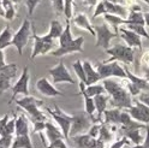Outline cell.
<instances>
[{"instance_id":"ffe728a7","label":"cell","mask_w":149,"mask_h":148,"mask_svg":"<svg viewBox=\"0 0 149 148\" xmlns=\"http://www.w3.org/2000/svg\"><path fill=\"white\" fill-rule=\"evenodd\" d=\"M97 138H93L88 134H81L72 137V141L77 145L78 148H94Z\"/></svg>"},{"instance_id":"816d5d0a","label":"cell","mask_w":149,"mask_h":148,"mask_svg":"<svg viewBox=\"0 0 149 148\" xmlns=\"http://www.w3.org/2000/svg\"><path fill=\"white\" fill-rule=\"evenodd\" d=\"M144 147L149 148V125L146 126V137H144V141L142 143Z\"/></svg>"},{"instance_id":"9f6ffc18","label":"cell","mask_w":149,"mask_h":148,"mask_svg":"<svg viewBox=\"0 0 149 148\" xmlns=\"http://www.w3.org/2000/svg\"><path fill=\"white\" fill-rule=\"evenodd\" d=\"M0 17L5 18V12H4V8H3V5H1V0H0Z\"/></svg>"},{"instance_id":"4fadbf2b","label":"cell","mask_w":149,"mask_h":148,"mask_svg":"<svg viewBox=\"0 0 149 148\" xmlns=\"http://www.w3.org/2000/svg\"><path fill=\"white\" fill-rule=\"evenodd\" d=\"M83 43H84V38H83V36H79V38L73 39L68 45L60 46V47H58L57 50H53L51 52V54L53 57H63V55L74 53V52L82 53L83 52Z\"/></svg>"},{"instance_id":"f1b7e54d","label":"cell","mask_w":149,"mask_h":148,"mask_svg":"<svg viewBox=\"0 0 149 148\" xmlns=\"http://www.w3.org/2000/svg\"><path fill=\"white\" fill-rule=\"evenodd\" d=\"M63 31H64V28H63L61 23L59 21H57V20H53L51 22V24H49V30L46 35H47L48 38L52 39V40H57V39L60 38V35L63 34Z\"/></svg>"},{"instance_id":"4dcf8cb0","label":"cell","mask_w":149,"mask_h":148,"mask_svg":"<svg viewBox=\"0 0 149 148\" xmlns=\"http://www.w3.org/2000/svg\"><path fill=\"white\" fill-rule=\"evenodd\" d=\"M1 5L5 12V20L13 21L16 17V7L13 0H1Z\"/></svg>"},{"instance_id":"6125c7cd","label":"cell","mask_w":149,"mask_h":148,"mask_svg":"<svg viewBox=\"0 0 149 148\" xmlns=\"http://www.w3.org/2000/svg\"><path fill=\"white\" fill-rule=\"evenodd\" d=\"M0 148H5V147H3V146H0Z\"/></svg>"},{"instance_id":"6f0895ef","label":"cell","mask_w":149,"mask_h":148,"mask_svg":"<svg viewBox=\"0 0 149 148\" xmlns=\"http://www.w3.org/2000/svg\"><path fill=\"white\" fill-rule=\"evenodd\" d=\"M144 22H146V25L149 27V12L144 13Z\"/></svg>"},{"instance_id":"83f0119b","label":"cell","mask_w":149,"mask_h":148,"mask_svg":"<svg viewBox=\"0 0 149 148\" xmlns=\"http://www.w3.org/2000/svg\"><path fill=\"white\" fill-rule=\"evenodd\" d=\"M102 86H104L105 90L108 96H112L113 94H116L117 91H119L122 88H124V86L122 83H119L112 78H106V80H102Z\"/></svg>"},{"instance_id":"db71d44e","label":"cell","mask_w":149,"mask_h":148,"mask_svg":"<svg viewBox=\"0 0 149 148\" xmlns=\"http://www.w3.org/2000/svg\"><path fill=\"white\" fill-rule=\"evenodd\" d=\"M94 148H105V143L102 142L101 140H99V138H97V140H96V145H95V147H94Z\"/></svg>"},{"instance_id":"ba28073f","label":"cell","mask_w":149,"mask_h":148,"mask_svg":"<svg viewBox=\"0 0 149 148\" xmlns=\"http://www.w3.org/2000/svg\"><path fill=\"white\" fill-rule=\"evenodd\" d=\"M94 30H95V38H96V45L95 46L96 47L104 48L105 51H107L109 48L111 40H113L119 36V34H116L114 31H112L109 29L107 23L94 25Z\"/></svg>"},{"instance_id":"30bf717a","label":"cell","mask_w":149,"mask_h":148,"mask_svg":"<svg viewBox=\"0 0 149 148\" xmlns=\"http://www.w3.org/2000/svg\"><path fill=\"white\" fill-rule=\"evenodd\" d=\"M109 104L113 108L118 110H129L134 105V100L132 96L130 95L127 89L124 87L119 91H117L116 94L109 96Z\"/></svg>"},{"instance_id":"44dd1931","label":"cell","mask_w":149,"mask_h":148,"mask_svg":"<svg viewBox=\"0 0 149 148\" xmlns=\"http://www.w3.org/2000/svg\"><path fill=\"white\" fill-rule=\"evenodd\" d=\"M73 23L76 24L78 28H81V29H84L87 31H89L91 35H94L95 36V30H94V25H93L89 20H88V17L86 13H78L73 17Z\"/></svg>"},{"instance_id":"b9f144b4","label":"cell","mask_w":149,"mask_h":148,"mask_svg":"<svg viewBox=\"0 0 149 148\" xmlns=\"http://www.w3.org/2000/svg\"><path fill=\"white\" fill-rule=\"evenodd\" d=\"M13 136L7 135V136H0V146H3L5 148H11L12 142H13Z\"/></svg>"},{"instance_id":"cb8c5ba5","label":"cell","mask_w":149,"mask_h":148,"mask_svg":"<svg viewBox=\"0 0 149 148\" xmlns=\"http://www.w3.org/2000/svg\"><path fill=\"white\" fill-rule=\"evenodd\" d=\"M108 103H109V96L106 94H101V95H97L94 98V104H95V108H96V112H97V117H96L97 122H100V118L106 111Z\"/></svg>"},{"instance_id":"be15d7a7","label":"cell","mask_w":149,"mask_h":148,"mask_svg":"<svg viewBox=\"0 0 149 148\" xmlns=\"http://www.w3.org/2000/svg\"><path fill=\"white\" fill-rule=\"evenodd\" d=\"M65 148H70V147H69V146H66V147H65Z\"/></svg>"},{"instance_id":"11a10c76","label":"cell","mask_w":149,"mask_h":148,"mask_svg":"<svg viewBox=\"0 0 149 148\" xmlns=\"http://www.w3.org/2000/svg\"><path fill=\"white\" fill-rule=\"evenodd\" d=\"M84 1H86L87 4H89V5H91V6H96V4L99 3L97 0H84Z\"/></svg>"},{"instance_id":"94428289","label":"cell","mask_w":149,"mask_h":148,"mask_svg":"<svg viewBox=\"0 0 149 148\" xmlns=\"http://www.w3.org/2000/svg\"><path fill=\"white\" fill-rule=\"evenodd\" d=\"M18 1H21V0H13V3L16 4V3H18Z\"/></svg>"},{"instance_id":"7dc6e473","label":"cell","mask_w":149,"mask_h":148,"mask_svg":"<svg viewBox=\"0 0 149 148\" xmlns=\"http://www.w3.org/2000/svg\"><path fill=\"white\" fill-rule=\"evenodd\" d=\"M137 100L139 101V103H142V104L149 106V91H142V93L138 95Z\"/></svg>"},{"instance_id":"8fae6325","label":"cell","mask_w":149,"mask_h":148,"mask_svg":"<svg viewBox=\"0 0 149 148\" xmlns=\"http://www.w3.org/2000/svg\"><path fill=\"white\" fill-rule=\"evenodd\" d=\"M126 112L131 116L132 119H135L136 122L148 125L149 124V106L139 103L137 99L134 100V105L126 110Z\"/></svg>"},{"instance_id":"6da1fadb","label":"cell","mask_w":149,"mask_h":148,"mask_svg":"<svg viewBox=\"0 0 149 148\" xmlns=\"http://www.w3.org/2000/svg\"><path fill=\"white\" fill-rule=\"evenodd\" d=\"M16 104L18 107L23 108L25 112L29 114L31 122H47V117L40 110V107L43 105V101L39 100L31 95L29 96H23L22 99H17Z\"/></svg>"},{"instance_id":"f907efd6","label":"cell","mask_w":149,"mask_h":148,"mask_svg":"<svg viewBox=\"0 0 149 148\" xmlns=\"http://www.w3.org/2000/svg\"><path fill=\"white\" fill-rule=\"evenodd\" d=\"M8 114H5L3 118H0V136L3 135V133H4V130H5V126H6V124H7V122H8Z\"/></svg>"},{"instance_id":"60d3db41","label":"cell","mask_w":149,"mask_h":148,"mask_svg":"<svg viewBox=\"0 0 149 148\" xmlns=\"http://www.w3.org/2000/svg\"><path fill=\"white\" fill-rule=\"evenodd\" d=\"M41 0H24V4L28 8V13H29V16H31L35 11V8L37 7V5L40 4Z\"/></svg>"},{"instance_id":"f35d334b","label":"cell","mask_w":149,"mask_h":148,"mask_svg":"<svg viewBox=\"0 0 149 148\" xmlns=\"http://www.w3.org/2000/svg\"><path fill=\"white\" fill-rule=\"evenodd\" d=\"M73 12V0H64V15L66 20H71Z\"/></svg>"},{"instance_id":"484cf974","label":"cell","mask_w":149,"mask_h":148,"mask_svg":"<svg viewBox=\"0 0 149 148\" xmlns=\"http://www.w3.org/2000/svg\"><path fill=\"white\" fill-rule=\"evenodd\" d=\"M119 133L123 135V137H126L129 141L134 142L135 146L142 145L143 141H144V138L142 137L139 129H134V130H120V129H119Z\"/></svg>"},{"instance_id":"8d00e7d4","label":"cell","mask_w":149,"mask_h":148,"mask_svg":"<svg viewBox=\"0 0 149 148\" xmlns=\"http://www.w3.org/2000/svg\"><path fill=\"white\" fill-rule=\"evenodd\" d=\"M126 28H127L129 30L134 31L135 34H137L138 36H141V38L149 39V34L147 33L144 25H138V24H126Z\"/></svg>"},{"instance_id":"74e56055","label":"cell","mask_w":149,"mask_h":148,"mask_svg":"<svg viewBox=\"0 0 149 148\" xmlns=\"http://www.w3.org/2000/svg\"><path fill=\"white\" fill-rule=\"evenodd\" d=\"M16 118H17V116L15 114L12 119H8V122H7L6 126H5V130H4V133H3L1 136H7V135L13 136L15 135V130H16Z\"/></svg>"},{"instance_id":"5bb4252c","label":"cell","mask_w":149,"mask_h":148,"mask_svg":"<svg viewBox=\"0 0 149 148\" xmlns=\"http://www.w3.org/2000/svg\"><path fill=\"white\" fill-rule=\"evenodd\" d=\"M17 73L16 64H7L6 66L0 69V95L11 88V80Z\"/></svg>"},{"instance_id":"3957f363","label":"cell","mask_w":149,"mask_h":148,"mask_svg":"<svg viewBox=\"0 0 149 148\" xmlns=\"http://www.w3.org/2000/svg\"><path fill=\"white\" fill-rule=\"evenodd\" d=\"M107 54H109V58L105 60V63H112V61H122L124 64H131L134 63L135 53L134 48L129 47L127 45H116L113 47H109L106 51Z\"/></svg>"},{"instance_id":"ac0fdd59","label":"cell","mask_w":149,"mask_h":148,"mask_svg":"<svg viewBox=\"0 0 149 148\" xmlns=\"http://www.w3.org/2000/svg\"><path fill=\"white\" fill-rule=\"evenodd\" d=\"M45 133H46V137H47V140L49 143L54 142V141H57V140H60V138H64L65 140V137L61 133L60 129H58L55 125H53L51 122H46V129H45ZM48 143V145H49ZM47 145V146H48ZM46 146V147H47Z\"/></svg>"},{"instance_id":"c3c4849f","label":"cell","mask_w":149,"mask_h":148,"mask_svg":"<svg viewBox=\"0 0 149 148\" xmlns=\"http://www.w3.org/2000/svg\"><path fill=\"white\" fill-rule=\"evenodd\" d=\"M129 143H130V141L127 140V138H126V137H123L122 140H119V141L114 142L109 148H123L124 146H126V145H129Z\"/></svg>"},{"instance_id":"91938a15","label":"cell","mask_w":149,"mask_h":148,"mask_svg":"<svg viewBox=\"0 0 149 148\" xmlns=\"http://www.w3.org/2000/svg\"><path fill=\"white\" fill-rule=\"evenodd\" d=\"M143 1H144V3H146L148 6H149V0H143Z\"/></svg>"},{"instance_id":"7c38bea8","label":"cell","mask_w":149,"mask_h":148,"mask_svg":"<svg viewBox=\"0 0 149 148\" xmlns=\"http://www.w3.org/2000/svg\"><path fill=\"white\" fill-rule=\"evenodd\" d=\"M48 73L52 76L53 83L58 84V83H70V84H74V80L70 75L69 70L65 66V64L63 61H59L54 68L48 70Z\"/></svg>"},{"instance_id":"f5cc1de1","label":"cell","mask_w":149,"mask_h":148,"mask_svg":"<svg viewBox=\"0 0 149 148\" xmlns=\"http://www.w3.org/2000/svg\"><path fill=\"white\" fill-rule=\"evenodd\" d=\"M6 65L7 64L5 61V53H4V51H0V69L6 66Z\"/></svg>"},{"instance_id":"7bdbcfd3","label":"cell","mask_w":149,"mask_h":148,"mask_svg":"<svg viewBox=\"0 0 149 148\" xmlns=\"http://www.w3.org/2000/svg\"><path fill=\"white\" fill-rule=\"evenodd\" d=\"M55 13H64V0H51Z\"/></svg>"},{"instance_id":"681fc988","label":"cell","mask_w":149,"mask_h":148,"mask_svg":"<svg viewBox=\"0 0 149 148\" xmlns=\"http://www.w3.org/2000/svg\"><path fill=\"white\" fill-rule=\"evenodd\" d=\"M46 129V122H35L34 123V133L41 134Z\"/></svg>"},{"instance_id":"e0dca14e","label":"cell","mask_w":149,"mask_h":148,"mask_svg":"<svg viewBox=\"0 0 149 148\" xmlns=\"http://www.w3.org/2000/svg\"><path fill=\"white\" fill-rule=\"evenodd\" d=\"M83 68H84V72H86V77H87V83L86 86H93L96 84L99 81H101V77L97 73L96 69L91 65V63L88 60H83Z\"/></svg>"},{"instance_id":"2e32d148","label":"cell","mask_w":149,"mask_h":148,"mask_svg":"<svg viewBox=\"0 0 149 148\" xmlns=\"http://www.w3.org/2000/svg\"><path fill=\"white\" fill-rule=\"evenodd\" d=\"M119 36L122 38L125 43L129 46V47H138L139 50L142 48V41H141V36H138L137 34H135L134 31L129 30L127 28H124V27H120L119 28Z\"/></svg>"},{"instance_id":"836d02e7","label":"cell","mask_w":149,"mask_h":148,"mask_svg":"<svg viewBox=\"0 0 149 148\" xmlns=\"http://www.w3.org/2000/svg\"><path fill=\"white\" fill-rule=\"evenodd\" d=\"M84 93L90 98H95L97 95L105 94L106 90H105V88L102 84H93V86H86Z\"/></svg>"},{"instance_id":"ee69618b","label":"cell","mask_w":149,"mask_h":148,"mask_svg":"<svg viewBox=\"0 0 149 148\" xmlns=\"http://www.w3.org/2000/svg\"><path fill=\"white\" fill-rule=\"evenodd\" d=\"M100 128H101L100 123H94L90 126L89 131H88V135L91 136L93 138H97L99 137V133H100Z\"/></svg>"},{"instance_id":"ab89813d","label":"cell","mask_w":149,"mask_h":148,"mask_svg":"<svg viewBox=\"0 0 149 148\" xmlns=\"http://www.w3.org/2000/svg\"><path fill=\"white\" fill-rule=\"evenodd\" d=\"M107 12H106V7H105V4H104V1H99L97 4H96V6H95V11H94V15H93V20H95V18H97L99 16H104V15H106Z\"/></svg>"},{"instance_id":"f6af8a7d","label":"cell","mask_w":149,"mask_h":148,"mask_svg":"<svg viewBox=\"0 0 149 148\" xmlns=\"http://www.w3.org/2000/svg\"><path fill=\"white\" fill-rule=\"evenodd\" d=\"M126 89H127V91L130 93V95H131V96H138L139 94L142 93V91L139 90L135 84H132L131 82H127L126 83Z\"/></svg>"},{"instance_id":"e575fe53","label":"cell","mask_w":149,"mask_h":148,"mask_svg":"<svg viewBox=\"0 0 149 148\" xmlns=\"http://www.w3.org/2000/svg\"><path fill=\"white\" fill-rule=\"evenodd\" d=\"M113 133L111 131V128H108L107 124L102 123L101 124V128H100V133H99V140H101L104 143L106 142H109L112 140V137H113V135H112Z\"/></svg>"},{"instance_id":"d590c367","label":"cell","mask_w":149,"mask_h":148,"mask_svg":"<svg viewBox=\"0 0 149 148\" xmlns=\"http://www.w3.org/2000/svg\"><path fill=\"white\" fill-rule=\"evenodd\" d=\"M72 69L76 72L77 77L79 78V82H83L86 84L87 83V77H86V72H84V68H83V64L81 60H76L72 64Z\"/></svg>"},{"instance_id":"bcb514c9","label":"cell","mask_w":149,"mask_h":148,"mask_svg":"<svg viewBox=\"0 0 149 148\" xmlns=\"http://www.w3.org/2000/svg\"><path fill=\"white\" fill-rule=\"evenodd\" d=\"M68 145L65 143L64 141V138H60V140H57V141H54L52 143H49L46 148H65Z\"/></svg>"},{"instance_id":"d6a6232c","label":"cell","mask_w":149,"mask_h":148,"mask_svg":"<svg viewBox=\"0 0 149 148\" xmlns=\"http://www.w3.org/2000/svg\"><path fill=\"white\" fill-rule=\"evenodd\" d=\"M126 24H138V25H146L144 22V13L141 11H130L127 18H126ZM125 24V25H126Z\"/></svg>"},{"instance_id":"4316f807","label":"cell","mask_w":149,"mask_h":148,"mask_svg":"<svg viewBox=\"0 0 149 148\" xmlns=\"http://www.w3.org/2000/svg\"><path fill=\"white\" fill-rule=\"evenodd\" d=\"M104 18H105L106 23L112 27V29H113V31L116 34H119V25H125L126 24V20H124V18L119 17V16L106 13V15H104Z\"/></svg>"},{"instance_id":"1f68e13d","label":"cell","mask_w":149,"mask_h":148,"mask_svg":"<svg viewBox=\"0 0 149 148\" xmlns=\"http://www.w3.org/2000/svg\"><path fill=\"white\" fill-rule=\"evenodd\" d=\"M58 40H59V47H60V46L68 45L69 42H71V41L73 40L72 31H71V23H70V20H66V24H65L64 31H63V34L60 35V38H59Z\"/></svg>"},{"instance_id":"f546056e","label":"cell","mask_w":149,"mask_h":148,"mask_svg":"<svg viewBox=\"0 0 149 148\" xmlns=\"http://www.w3.org/2000/svg\"><path fill=\"white\" fill-rule=\"evenodd\" d=\"M11 148H34V146L31 143L30 135L15 136Z\"/></svg>"},{"instance_id":"d4e9b609","label":"cell","mask_w":149,"mask_h":148,"mask_svg":"<svg viewBox=\"0 0 149 148\" xmlns=\"http://www.w3.org/2000/svg\"><path fill=\"white\" fill-rule=\"evenodd\" d=\"M12 38L13 33L10 25H6L0 33V51H4L8 46H12Z\"/></svg>"},{"instance_id":"603a6c76","label":"cell","mask_w":149,"mask_h":148,"mask_svg":"<svg viewBox=\"0 0 149 148\" xmlns=\"http://www.w3.org/2000/svg\"><path fill=\"white\" fill-rule=\"evenodd\" d=\"M16 136H24L29 135V121L24 114H19L16 118Z\"/></svg>"},{"instance_id":"277c9868","label":"cell","mask_w":149,"mask_h":148,"mask_svg":"<svg viewBox=\"0 0 149 148\" xmlns=\"http://www.w3.org/2000/svg\"><path fill=\"white\" fill-rule=\"evenodd\" d=\"M33 31V24L31 22L28 20H24L22 25L19 27L15 34H13V38H12V46H15L18 54L22 55L23 50L25 48V46L28 45V41L30 39V35Z\"/></svg>"},{"instance_id":"7402d4cb","label":"cell","mask_w":149,"mask_h":148,"mask_svg":"<svg viewBox=\"0 0 149 148\" xmlns=\"http://www.w3.org/2000/svg\"><path fill=\"white\" fill-rule=\"evenodd\" d=\"M120 114H122V110L118 108H111L106 110L104 112L105 118V124L107 125H120Z\"/></svg>"},{"instance_id":"7a4b0ae2","label":"cell","mask_w":149,"mask_h":148,"mask_svg":"<svg viewBox=\"0 0 149 148\" xmlns=\"http://www.w3.org/2000/svg\"><path fill=\"white\" fill-rule=\"evenodd\" d=\"M94 123H99L96 118L90 117L86 111H77L72 114V124L70 129L69 137H73L81 134H84L86 131H89L90 126Z\"/></svg>"},{"instance_id":"8992f818","label":"cell","mask_w":149,"mask_h":148,"mask_svg":"<svg viewBox=\"0 0 149 148\" xmlns=\"http://www.w3.org/2000/svg\"><path fill=\"white\" fill-rule=\"evenodd\" d=\"M33 39H34V45H33L30 59H35L36 57H39V55L47 54L53 51L54 40L49 39L47 35H43V36L37 35L34 27H33Z\"/></svg>"},{"instance_id":"9a60e30c","label":"cell","mask_w":149,"mask_h":148,"mask_svg":"<svg viewBox=\"0 0 149 148\" xmlns=\"http://www.w3.org/2000/svg\"><path fill=\"white\" fill-rule=\"evenodd\" d=\"M36 89H37L39 93H41L45 96H48V98L64 96V93H61L60 90H58L46 77H42L36 82Z\"/></svg>"},{"instance_id":"d6986e66","label":"cell","mask_w":149,"mask_h":148,"mask_svg":"<svg viewBox=\"0 0 149 148\" xmlns=\"http://www.w3.org/2000/svg\"><path fill=\"white\" fill-rule=\"evenodd\" d=\"M125 72H126V78L129 80V82H131L132 84H135L141 91H149V82L146 78H142L139 76L134 75L132 72H130L129 69L125 66Z\"/></svg>"},{"instance_id":"680465c9","label":"cell","mask_w":149,"mask_h":148,"mask_svg":"<svg viewBox=\"0 0 149 148\" xmlns=\"http://www.w3.org/2000/svg\"><path fill=\"white\" fill-rule=\"evenodd\" d=\"M102 1H108V3H113V4H119L120 0H102Z\"/></svg>"},{"instance_id":"5b68a950","label":"cell","mask_w":149,"mask_h":148,"mask_svg":"<svg viewBox=\"0 0 149 148\" xmlns=\"http://www.w3.org/2000/svg\"><path fill=\"white\" fill-rule=\"evenodd\" d=\"M96 71L100 75L101 80H106L111 77H118V78H126V72L125 69L120 65L118 61H112V63H97L96 64Z\"/></svg>"},{"instance_id":"52a82bcc","label":"cell","mask_w":149,"mask_h":148,"mask_svg":"<svg viewBox=\"0 0 149 148\" xmlns=\"http://www.w3.org/2000/svg\"><path fill=\"white\" fill-rule=\"evenodd\" d=\"M46 111L51 114V117L59 125V129L61 130L65 140H69V134H70V129H71V124H72V114L65 113L57 105H54V110L47 107Z\"/></svg>"},{"instance_id":"9c48e42d","label":"cell","mask_w":149,"mask_h":148,"mask_svg":"<svg viewBox=\"0 0 149 148\" xmlns=\"http://www.w3.org/2000/svg\"><path fill=\"white\" fill-rule=\"evenodd\" d=\"M29 81H30V75H29V68L24 66L19 78L17 80V82L12 86V96L8 103H12L16 99L18 94H23L24 96H29Z\"/></svg>"}]
</instances>
